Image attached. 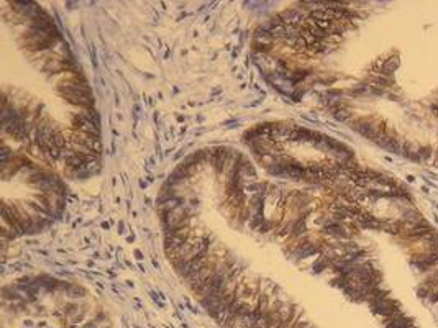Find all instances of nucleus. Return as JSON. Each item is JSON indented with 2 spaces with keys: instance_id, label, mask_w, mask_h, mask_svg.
<instances>
[{
  "instance_id": "nucleus-1",
  "label": "nucleus",
  "mask_w": 438,
  "mask_h": 328,
  "mask_svg": "<svg viewBox=\"0 0 438 328\" xmlns=\"http://www.w3.org/2000/svg\"><path fill=\"white\" fill-rule=\"evenodd\" d=\"M294 328H315L311 322H306V320H302V315L299 317V320H297V324H296V327Z\"/></svg>"
}]
</instances>
